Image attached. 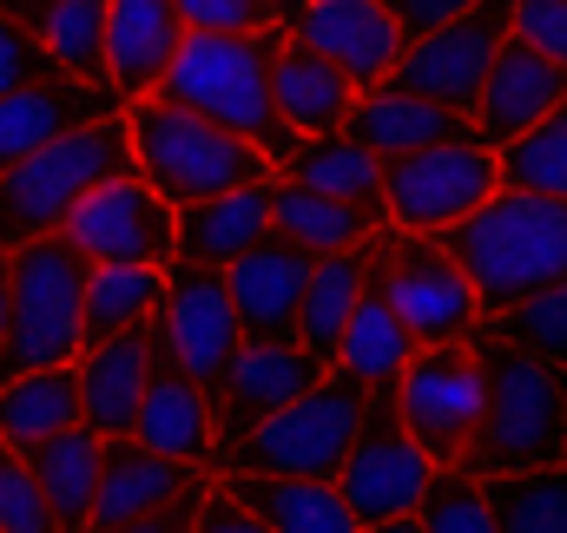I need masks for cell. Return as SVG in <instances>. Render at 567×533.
Here are the masks:
<instances>
[{
	"label": "cell",
	"instance_id": "obj_1",
	"mask_svg": "<svg viewBox=\"0 0 567 533\" xmlns=\"http://www.w3.org/2000/svg\"><path fill=\"white\" fill-rule=\"evenodd\" d=\"M442 251L468 270L482 323L515 310L522 296H542L567 283V198H535V191H495L449 231H435Z\"/></svg>",
	"mask_w": 567,
	"mask_h": 533
},
{
	"label": "cell",
	"instance_id": "obj_2",
	"mask_svg": "<svg viewBox=\"0 0 567 533\" xmlns=\"http://www.w3.org/2000/svg\"><path fill=\"white\" fill-rule=\"evenodd\" d=\"M278 33H284L278 20L258 27V33H185L178 60L158 80V100L251 138L278 165L290 151V138H297L278 119V100H271V46H278Z\"/></svg>",
	"mask_w": 567,
	"mask_h": 533
},
{
	"label": "cell",
	"instance_id": "obj_3",
	"mask_svg": "<svg viewBox=\"0 0 567 533\" xmlns=\"http://www.w3.org/2000/svg\"><path fill=\"white\" fill-rule=\"evenodd\" d=\"M468 349L482 363V421H475V441L462 454V474L488 481V474L555 468L561 448H567L555 369L535 363V356H522L515 343H502L488 323L468 336Z\"/></svg>",
	"mask_w": 567,
	"mask_h": 533
},
{
	"label": "cell",
	"instance_id": "obj_4",
	"mask_svg": "<svg viewBox=\"0 0 567 533\" xmlns=\"http://www.w3.org/2000/svg\"><path fill=\"white\" fill-rule=\"evenodd\" d=\"M126 138H133V171L172 211L271 178V158L251 138L225 133V126H212V119L158 100V93H145V100L126 106Z\"/></svg>",
	"mask_w": 567,
	"mask_h": 533
},
{
	"label": "cell",
	"instance_id": "obj_5",
	"mask_svg": "<svg viewBox=\"0 0 567 533\" xmlns=\"http://www.w3.org/2000/svg\"><path fill=\"white\" fill-rule=\"evenodd\" d=\"M120 171H133L126 113L93 119V126H73V133H60L53 145H40L33 158L7 165V171H0V244L13 251V244H33V238L60 231L66 211H73L93 185H106V178H120Z\"/></svg>",
	"mask_w": 567,
	"mask_h": 533
},
{
	"label": "cell",
	"instance_id": "obj_6",
	"mask_svg": "<svg viewBox=\"0 0 567 533\" xmlns=\"http://www.w3.org/2000/svg\"><path fill=\"white\" fill-rule=\"evenodd\" d=\"M80 303H86V258L47 231L33 244L7 251V336H0V383L27 369L73 363L86 349L80 336Z\"/></svg>",
	"mask_w": 567,
	"mask_h": 533
},
{
	"label": "cell",
	"instance_id": "obj_7",
	"mask_svg": "<svg viewBox=\"0 0 567 533\" xmlns=\"http://www.w3.org/2000/svg\"><path fill=\"white\" fill-rule=\"evenodd\" d=\"M363 408H370V396H363L357 383L323 376V383H310L297 401H284L278 415H265V421L225 454V468H238V474L337 481V468H343V454H350V441H357V428H363ZM225 468H218V474H225Z\"/></svg>",
	"mask_w": 567,
	"mask_h": 533
},
{
	"label": "cell",
	"instance_id": "obj_8",
	"mask_svg": "<svg viewBox=\"0 0 567 533\" xmlns=\"http://www.w3.org/2000/svg\"><path fill=\"white\" fill-rule=\"evenodd\" d=\"M370 276L377 290L390 296V310L403 316V330L423 343H468L482 330V303H475V283L468 270L442 251V238L429 231H396L383 224L370 238Z\"/></svg>",
	"mask_w": 567,
	"mask_h": 533
},
{
	"label": "cell",
	"instance_id": "obj_9",
	"mask_svg": "<svg viewBox=\"0 0 567 533\" xmlns=\"http://www.w3.org/2000/svg\"><path fill=\"white\" fill-rule=\"evenodd\" d=\"M495 191H502V165H495V145L482 138H449L410 158H383V211L396 231L435 238L475 205H488Z\"/></svg>",
	"mask_w": 567,
	"mask_h": 533
},
{
	"label": "cell",
	"instance_id": "obj_10",
	"mask_svg": "<svg viewBox=\"0 0 567 533\" xmlns=\"http://www.w3.org/2000/svg\"><path fill=\"white\" fill-rule=\"evenodd\" d=\"M396 415L410 428V441L423 448L435 468H462L475 421H482V363L468 343H423L403 376H396Z\"/></svg>",
	"mask_w": 567,
	"mask_h": 533
},
{
	"label": "cell",
	"instance_id": "obj_11",
	"mask_svg": "<svg viewBox=\"0 0 567 533\" xmlns=\"http://www.w3.org/2000/svg\"><path fill=\"white\" fill-rule=\"evenodd\" d=\"M429 481H435V461L410 441V428H403L390 389L370 396L363 428H357V441H350V454H343V468H337V494L350 501L357 527H383V521L416 514L423 494H429Z\"/></svg>",
	"mask_w": 567,
	"mask_h": 533
},
{
	"label": "cell",
	"instance_id": "obj_12",
	"mask_svg": "<svg viewBox=\"0 0 567 533\" xmlns=\"http://www.w3.org/2000/svg\"><path fill=\"white\" fill-rule=\"evenodd\" d=\"M508 20H515V0H475L468 13L429 27V33H416V40L403 46L390 86L416 93L429 106L468 113L475 93H482V80H488V66H495V46L508 40Z\"/></svg>",
	"mask_w": 567,
	"mask_h": 533
},
{
	"label": "cell",
	"instance_id": "obj_13",
	"mask_svg": "<svg viewBox=\"0 0 567 533\" xmlns=\"http://www.w3.org/2000/svg\"><path fill=\"white\" fill-rule=\"evenodd\" d=\"M60 238H66L86 264H152V270H165L172 251H178V211L145 185L140 171H120V178L93 185V191L66 211Z\"/></svg>",
	"mask_w": 567,
	"mask_h": 533
},
{
	"label": "cell",
	"instance_id": "obj_14",
	"mask_svg": "<svg viewBox=\"0 0 567 533\" xmlns=\"http://www.w3.org/2000/svg\"><path fill=\"white\" fill-rule=\"evenodd\" d=\"M152 336L158 349L192 376V383H218L245 343L238 330V310H231V290H225V270L212 264H165V303L152 316Z\"/></svg>",
	"mask_w": 567,
	"mask_h": 533
},
{
	"label": "cell",
	"instance_id": "obj_15",
	"mask_svg": "<svg viewBox=\"0 0 567 533\" xmlns=\"http://www.w3.org/2000/svg\"><path fill=\"white\" fill-rule=\"evenodd\" d=\"M330 376V363L323 356H310L297 336H271V343H238V356H231V369L212 383V428H218V468H225V454L265 421V415H278L284 401H297L310 383H323Z\"/></svg>",
	"mask_w": 567,
	"mask_h": 533
},
{
	"label": "cell",
	"instance_id": "obj_16",
	"mask_svg": "<svg viewBox=\"0 0 567 533\" xmlns=\"http://www.w3.org/2000/svg\"><path fill=\"white\" fill-rule=\"evenodd\" d=\"M290 40H303L310 53H323L337 73H350L357 93L383 86L410 46V33L396 27V13L383 0H303L290 20H278Z\"/></svg>",
	"mask_w": 567,
	"mask_h": 533
},
{
	"label": "cell",
	"instance_id": "obj_17",
	"mask_svg": "<svg viewBox=\"0 0 567 533\" xmlns=\"http://www.w3.org/2000/svg\"><path fill=\"white\" fill-rule=\"evenodd\" d=\"M561 100H567V66H555L548 53H535L528 40L508 33V40L495 46V66H488V80H482L468 119H475V138H482V145H508V138L528 133L535 119H548Z\"/></svg>",
	"mask_w": 567,
	"mask_h": 533
},
{
	"label": "cell",
	"instance_id": "obj_18",
	"mask_svg": "<svg viewBox=\"0 0 567 533\" xmlns=\"http://www.w3.org/2000/svg\"><path fill=\"white\" fill-rule=\"evenodd\" d=\"M310 251L290 238H258L238 264H225V290L238 310L245 343H271V336H297V310H303V283H310Z\"/></svg>",
	"mask_w": 567,
	"mask_h": 533
},
{
	"label": "cell",
	"instance_id": "obj_19",
	"mask_svg": "<svg viewBox=\"0 0 567 533\" xmlns=\"http://www.w3.org/2000/svg\"><path fill=\"white\" fill-rule=\"evenodd\" d=\"M126 113V100L113 86H80L66 73H47V80H27L0 100V171L33 158L40 145H53L73 126H93V119H113Z\"/></svg>",
	"mask_w": 567,
	"mask_h": 533
},
{
	"label": "cell",
	"instance_id": "obj_20",
	"mask_svg": "<svg viewBox=\"0 0 567 533\" xmlns=\"http://www.w3.org/2000/svg\"><path fill=\"white\" fill-rule=\"evenodd\" d=\"M152 454L165 461H185L198 474H218V428H212V389L192 383L165 349L152 356V383H145V401H140V421H133Z\"/></svg>",
	"mask_w": 567,
	"mask_h": 533
},
{
	"label": "cell",
	"instance_id": "obj_21",
	"mask_svg": "<svg viewBox=\"0 0 567 533\" xmlns=\"http://www.w3.org/2000/svg\"><path fill=\"white\" fill-rule=\"evenodd\" d=\"M152 356H158V336L152 323L140 330H120L106 343H86L73 356V376H80V415L93 435H133L140 421V401H145V383H152Z\"/></svg>",
	"mask_w": 567,
	"mask_h": 533
},
{
	"label": "cell",
	"instance_id": "obj_22",
	"mask_svg": "<svg viewBox=\"0 0 567 533\" xmlns=\"http://www.w3.org/2000/svg\"><path fill=\"white\" fill-rule=\"evenodd\" d=\"M178 46H185V20L172 0H106V80L126 106L158 93Z\"/></svg>",
	"mask_w": 567,
	"mask_h": 533
},
{
	"label": "cell",
	"instance_id": "obj_23",
	"mask_svg": "<svg viewBox=\"0 0 567 533\" xmlns=\"http://www.w3.org/2000/svg\"><path fill=\"white\" fill-rule=\"evenodd\" d=\"M343 133L383 165V158H410V151H429V145H449V138H475V119L449 113V106H429V100H416V93H403V86L383 80V86L357 93Z\"/></svg>",
	"mask_w": 567,
	"mask_h": 533
},
{
	"label": "cell",
	"instance_id": "obj_24",
	"mask_svg": "<svg viewBox=\"0 0 567 533\" xmlns=\"http://www.w3.org/2000/svg\"><path fill=\"white\" fill-rule=\"evenodd\" d=\"M212 474L185 468V461H165L152 454L140 435H113L106 441V461H100V494H93V527H120V521H140L158 514L165 501H178L185 488H198Z\"/></svg>",
	"mask_w": 567,
	"mask_h": 533
},
{
	"label": "cell",
	"instance_id": "obj_25",
	"mask_svg": "<svg viewBox=\"0 0 567 533\" xmlns=\"http://www.w3.org/2000/svg\"><path fill=\"white\" fill-rule=\"evenodd\" d=\"M258 238H271V178L265 185H238L198 205H178V251L172 264H238Z\"/></svg>",
	"mask_w": 567,
	"mask_h": 533
},
{
	"label": "cell",
	"instance_id": "obj_26",
	"mask_svg": "<svg viewBox=\"0 0 567 533\" xmlns=\"http://www.w3.org/2000/svg\"><path fill=\"white\" fill-rule=\"evenodd\" d=\"M271 100H278V119L290 133L317 138V133H343V119L357 106V86L323 53H310L303 40L278 33V46H271Z\"/></svg>",
	"mask_w": 567,
	"mask_h": 533
},
{
	"label": "cell",
	"instance_id": "obj_27",
	"mask_svg": "<svg viewBox=\"0 0 567 533\" xmlns=\"http://www.w3.org/2000/svg\"><path fill=\"white\" fill-rule=\"evenodd\" d=\"M212 488H225L238 508H251L271 533H363L350 501L337 494V481H297V474H212Z\"/></svg>",
	"mask_w": 567,
	"mask_h": 533
},
{
	"label": "cell",
	"instance_id": "obj_28",
	"mask_svg": "<svg viewBox=\"0 0 567 533\" xmlns=\"http://www.w3.org/2000/svg\"><path fill=\"white\" fill-rule=\"evenodd\" d=\"M271 178H290V185H310V191H323V198L357 205L377 231L390 224V211H383V165H377L350 133L290 138V151L271 165Z\"/></svg>",
	"mask_w": 567,
	"mask_h": 533
},
{
	"label": "cell",
	"instance_id": "obj_29",
	"mask_svg": "<svg viewBox=\"0 0 567 533\" xmlns=\"http://www.w3.org/2000/svg\"><path fill=\"white\" fill-rule=\"evenodd\" d=\"M410 356H416V336L403 330V316L390 310V296L370 276L363 296H357V310H350V323H343V343L330 356V376L357 383L363 396H383V389H396V376H403Z\"/></svg>",
	"mask_w": 567,
	"mask_h": 533
},
{
	"label": "cell",
	"instance_id": "obj_30",
	"mask_svg": "<svg viewBox=\"0 0 567 533\" xmlns=\"http://www.w3.org/2000/svg\"><path fill=\"white\" fill-rule=\"evenodd\" d=\"M100 461H106V435H93L86 421L66 435H47L40 448H27L33 488L53 514L60 533H86L93 527V494H100Z\"/></svg>",
	"mask_w": 567,
	"mask_h": 533
},
{
	"label": "cell",
	"instance_id": "obj_31",
	"mask_svg": "<svg viewBox=\"0 0 567 533\" xmlns=\"http://www.w3.org/2000/svg\"><path fill=\"white\" fill-rule=\"evenodd\" d=\"M80 376L73 363H53V369H27V376H7L0 383V441L7 448H40L47 435H66L80 428Z\"/></svg>",
	"mask_w": 567,
	"mask_h": 533
},
{
	"label": "cell",
	"instance_id": "obj_32",
	"mask_svg": "<svg viewBox=\"0 0 567 533\" xmlns=\"http://www.w3.org/2000/svg\"><path fill=\"white\" fill-rule=\"evenodd\" d=\"M363 283H370V238H363L357 251H330V258H317V264H310L303 310H297V343H303L310 356H323V363L337 356L343 323H350V310H357Z\"/></svg>",
	"mask_w": 567,
	"mask_h": 533
},
{
	"label": "cell",
	"instance_id": "obj_33",
	"mask_svg": "<svg viewBox=\"0 0 567 533\" xmlns=\"http://www.w3.org/2000/svg\"><path fill=\"white\" fill-rule=\"evenodd\" d=\"M271 231L303 244L310 258H330V251H357L363 238H377V224L343 205V198H323L310 185H290V178H271Z\"/></svg>",
	"mask_w": 567,
	"mask_h": 533
},
{
	"label": "cell",
	"instance_id": "obj_34",
	"mask_svg": "<svg viewBox=\"0 0 567 533\" xmlns=\"http://www.w3.org/2000/svg\"><path fill=\"white\" fill-rule=\"evenodd\" d=\"M165 303V270L152 264H86V303H80V336L106 343L120 330H140Z\"/></svg>",
	"mask_w": 567,
	"mask_h": 533
},
{
	"label": "cell",
	"instance_id": "obj_35",
	"mask_svg": "<svg viewBox=\"0 0 567 533\" xmlns=\"http://www.w3.org/2000/svg\"><path fill=\"white\" fill-rule=\"evenodd\" d=\"M33 33L53 53V73L80 86H113L106 80V0H53L33 20Z\"/></svg>",
	"mask_w": 567,
	"mask_h": 533
},
{
	"label": "cell",
	"instance_id": "obj_36",
	"mask_svg": "<svg viewBox=\"0 0 567 533\" xmlns=\"http://www.w3.org/2000/svg\"><path fill=\"white\" fill-rule=\"evenodd\" d=\"M482 494H488V514L502 533H567V461L488 474Z\"/></svg>",
	"mask_w": 567,
	"mask_h": 533
},
{
	"label": "cell",
	"instance_id": "obj_37",
	"mask_svg": "<svg viewBox=\"0 0 567 533\" xmlns=\"http://www.w3.org/2000/svg\"><path fill=\"white\" fill-rule=\"evenodd\" d=\"M495 165H502V185H508V191L567 198V100L548 119H535L522 138L495 145Z\"/></svg>",
	"mask_w": 567,
	"mask_h": 533
},
{
	"label": "cell",
	"instance_id": "obj_38",
	"mask_svg": "<svg viewBox=\"0 0 567 533\" xmlns=\"http://www.w3.org/2000/svg\"><path fill=\"white\" fill-rule=\"evenodd\" d=\"M488 330H495L502 343H515L522 356H535V363H548V369H567V283L542 290V296H522L515 310L488 316Z\"/></svg>",
	"mask_w": 567,
	"mask_h": 533
},
{
	"label": "cell",
	"instance_id": "obj_39",
	"mask_svg": "<svg viewBox=\"0 0 567 533\" xmlns=\"http://www.w3.org/2000/svg\"><path fill=\"white\" fill-rule=\"evenodd\" d=\"M416 521H423V533H502L495 527V514H488L482 481L462 474V468H435V481H429Z\"/></svg>",
	"mask_w": 567,
	"mask_h": 533
},
{
	"label": "cell",
	"instance_id": "obj_40",
	"mask_svg": "<svg viewBox=\"0 0 567 533\" xmlns=\"http://www.w3.org/2000/svg\"><path fill=\"white\" fill-rule=\"evenodd\" d=\"M0 533H60L47 501H40V488H33L27 454L7 448V441H0Z\"/></svg>",
	"mask_w": 567,
	"mask_h": 533
},
{
	"label": "cell",
	"instance_id": "obj_41",
	"mask_svg": "<svg viewBox=\"0 0 567 533\" xmlns=\"http://www.w3.org/2000/svg\"><path fill=\"white\" fill-rule=\"evenodd\" d=\"M185 33H258L278 20V0H172Z\"/></svg>",
	"mask_w": 567,
	"mask_h": 533
},
{
	"label": "cell",
	"instance_id": "obj_42",
	"mask_svg": "<svg viewBox=\"0 0 567 533\" xmlns=\"http://www.w3.org/2000/svg\"><path fill=\"white\" fill-rule=\"evenodd\" d=\"M47 73H53V53L40 46V33L0 13V100L13 86H27V80H47Z\"/></svg>",
	"mask_w": 567,
	"mask_h": 533
},
{
	"label": "cell",
	"instance_id": "obj_43",
	"mask_svg": "<svg viewBox=\"0 0 567 533\" xmlns=\"http://www.w3.org/2000/svg\"><path fill=\"white\" fill-rule=\"evenodd\" d=\"M508 33L528 40L535 53H548L555 66H567V0H515Z\"/></svg>",
	"mask_w": 567,
	"mask_h": 533
},
{
	"label": "cell",
	"instance_id": "obj_44",
	"mask_svg": "<svg viewBox=\"0 0 567 533\" xmlns=\"http://www.w3.org/2000/svg\"><path fill=\"white\" fill-rule=\"evenodd\" d=\"M205 488H212V481L185 488V494H178V501H165L158 514H140V521H120V527H86V533H192V521H198V501H205Z\"/></svg>",
	"mask_w": 567,
	"mask_h": 533
},
{
	"label": "cell",
	"instance_id": "obj_45",
	"mask_svg": "<svg viewBox=\"0 0 567 533\" xmlns=\"http://www.w3.org/2000/svg\"><path fill=\"white\" fill-rule=\"evenodd\" d=\"M192 533H271L251 508H238L225 488H205V501H198V521H192Z\"/></svg>",
	"mask_w": 567,
	"mask_h": 533
},
{
	"label": "cell",
	"instance_id": "obj_46",
	"mask_svg": "<svg viewBox=\"0 0 567 533\" xmlns=\"http://www.w3.org/2000/svg\"><path fill=\"white\" fill-rule=\"evenodd\" d=\"M390 13H396V27L416 40V33H429V27H442V20H455V13H468L475 0H383Z\"/></svg>",
	"mask_w": 567,
	"mask_h": 533
},
{
	"label": "cell",
	"instance_id": "obj_47",
	"mask_svg": "<svg viewBox=\"0 0 567 533\" xmlns=\"http://www.w3.org/2000/svg\"><path fill=\"white\" fill-rule=\"evenodd\" d=\"M47 7H53V0H0V13H7V20H20V27H33Z\"/></svg>",
	"mask_w": 567,
	"mask_h": 533
},
{
	"label": "cell",
	"instance_id": "obj_48",
	"mask_svg": "<svg viewBox=\"0 0 567 533\" xmlns=\"http://www.w3.org/2000/svg\"><path fill=\"white\" fill-rule=\"evenodd\" d=\"M363 533H423V521H416V514H403V521H383V527H363Z\"/></svg>",
	"mask_w": 567,
	"mask_h": 533
},
{
	"label": "cell",
	"instance_id": "obj_49",
	"mask_svg": "<svg viewBox=\"0 0 567 533\" xmlns=\"http://www.w3.org/2000/svg\"><path fill=\"white\" fill-rule=\"evenodd\" d=\"M0 336H7V244H0Z\"/></svg>",
	"mask_w": 567,
	"mask_h": 533
},
{
	"label": "cell",
	"instance_id": "obj_50",
	"mask_svg": "<svg viewBox=\"0 0 567 533\" xmlns=\"http://www.w3.org/2000/svg\"><path fill=\"white\" fill-rule=\"evenodd\" d=\"M555 389H561V421H567V369H555ZM561 461H567V448H561Z\"/></svg>",
	"mask_w": 567,
	"mask_h": 533
},
{
	"label": "cell",
	"instance_id": "obj_51",
	"mask_svg": "<svg viewBox=\"0 0 567 533\" xmlns=\"http://www.w3.org/2000/svg\"><path fill=\"white\" fill-rule=\"evenodd\" d=\"M297 7H303V0H278V20H290V13H297Z\"/></svg>",
	"mask_w": 567,
	"mask_h": 533
}]
</instances>
